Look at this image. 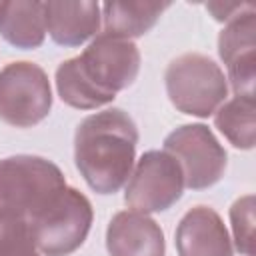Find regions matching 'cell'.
I'll list each match as a JSON object with an SVG mask.
<instances>
[{"mask_svg": "<svg viewBox=\"0 0 256 256\" xmlns=\"http://www.w3.org/2000/svg\"><path fill=\"white\" fill-rule=\"evenodd\" d=\"M184 192V174L178 160L166 150H148L128 176L124 202L142 214L172 208Z\"/></svg>", "mask_w": 256, "mask_h": 256, "instance_id": "7", "label": "cell"}, {"mask_svg": "<svg viewBox=\"0 0 256 256\" xmlns=\"http://www.w3.org/2000/svg\"><path fill=\"white\" fill-rule=\"evenodd\" d=\"M56 90L62 102L78 110H94L108 104L80 74L74 58L64 60L56 68Z\"/></svg>", "mask_w": 256, "mask_h": 256, "instance_id": "16", "label": "cell"}, {"mask_svg": "<svg viewBox=\"0 0 256 256\" xmlns=\"http://www.w3.org/2000/svg\"><path fill=\"white\" fill-rule=\"evenodd\" d=\"M100 4L98 2H44L46 32L50 38L66 48H74L96 36L100 30Z\"/></svg>", "mask_w": 256, "mask_h": 256, "instance_id": "12", "label": "cell"}, {"mask_svg": "<svg viewBox=\"0 0 256 256\" xmlns=\"http://www.w3.org/2000/svg\"><path fill=\"white\" fill-rule=\"evenodd\" d=\"M0 34L8 44L20 50H34L42 46L46 36L44 2L38 0L0 2Z\"/></svg>", "mask_w": 256, "mask_h": 256, "instance_id": "13", "label": "cell"}, {"mask_svg": "<svg viewBox=\"0 0 256 256\" xmlns=\"http://www.w3.org/2000/svg\"><path fill=\"white\" fill-rule=\"evenodd\" d=\"M164 82L174 108L198 118L214 114L228 96V80L222 68L196 52L174 58L166 68Z\"/></svg>", "mask_w": 256, "mask_h": 256, "instance_id": "4", "label": "cell"}, {"mask_svg": "<svg viewBox=\"0 0 256 256\" xmlns=\"http://www.w3.org/2000/svg\"><path fill=\"white\" fill-rule=\"evenodd\" d=\"M86 82L110 104L120 90H126L140 72V52L132 40L98 34L88 48L74 56Z\"/></svg>", "mask_w": 256, "mask_h": 256, "instance_id": "5", "label": "cell"}, {"mask_svg": "<svg viewBox=\"0 0 256 256\" xmlns=\"http://www.w3.org/2000/svg\"><path fill=\"white\" fill-rule=\"evenodd\" d=\"M218 54L228 68L230 86L236 96L254 100L256 80V12L246 8L236 14L218 36Z\"/></svg>", "mask_w": 256, "mask_h": 256, "instance_id": "9", "label": "cell"}, {"mask_svg": "<svg viewBox=\"0 0 256 256\" xmlns=\"http://www.w3.org/2000/svg\"><path fill=\"white\" fill-rule=\"evenodd\" d=\"M164 150L178 160L190 190L210 188L224 176L226 150L206 124L178 126L164 138Z\"/></svg>", "mask_w": 256, "mask_h": 256, "instance_id": "8", "label": "cell"}, {"mask_svg": "<svg viewBox=\"0 0 256 256\" xmlns=\"http://www.w3.org/2000/svg\"><path fill=\"white\" fill-rule=\"evenodd\" d=\"M92 220L90 200L80 190L66 186L34 212L26 224L42 256H68L84 244Z\"/></svg>", "mask_w": 256, "mask_h": 256, "instance_id": "3", "label": "cell"}, {"mask_svg": "<svg viewBox=\"0 0 256 256\" xmlns=\"http://www.w3.org/2000/svg\"><path fill=\"white\" fill-rule=\"evenodd\" d=\"M106 250L110 256H166L164 232L148 214L124 210L106 228Z\"/></svg>", "mask_w": 256, "mask_h": 256, "instance_id": "11", "label": "cell"}, {"mask_svg": "<svg viewBox=\"0 0 256 256\" xmlns=\"http://www.w3.org/2000/svg\"><path fill=\"white\" fill-rule=\"evenodd\" d=\"M168 6L170 2H106L100 8L104 34L124 40L138 38L158 22Z\"/></svg>", "mask_w": 256, "mask_h": 256, "instance_id": "14", "label": "cell"}, {"mask_svg": "<svg viewBox=\"0 0 256 256\" xmlns=\"http://www.w3.org/2000/svg\"><path fill=\"white\" fill-rule=\"evenodd\" d=\"M230 222L238 252L254 256V196L246 194L238 198L230 208Z\"/></svg>", "mask_w": 256, "mask_h": 256, "instance_id": "18", "label": "cell"}, {"mask_svg": "<svg viewBox=\"0 0 256 256\" xmlns=\"http://www.w3.org/2000/svg\"><path fill=\"white\" fill-rule=\"evenodd\" d=\"M256 106L252 98L234 96L218 106L214 124L224 138L240 150H252L256 140Z\"/></svg>", "mask_w": 256, "mask_h": 256, "instance_id": "15", "label": "cell"}, {"mask_svg": "<svg viewBox=\"0 0 256 256\" xmlns=\"http://www.w3.org/2000/svg\"><path fill=\"white\" fill-rule=\"evenodd\" d=\"M0 256H42L26 220L0 216Z\"/></svg>", "mask_w": 256, "mask_h": 256, "instance_id": "17", "label": "cell"}, {"mask_svg": "<svg viewBox=\"0 0 256 256\" xmlns=\"http://www.w3.org/2000/svg\"><path fill=\"white\" fill-rule=\"evenodd\" d=\"M210 12H212V16L218 20V22H230L236 14H240V12H244L246 8H250V4H222V2H212V4H208L206 6Z\"/></svg>", "mask_w": 256, "mask_h": 256, "instance_id": "19", "label": "cell"}, {"mask_svg": "<svg viewBox=\"0 0 256 256\" xmlns=\"http://www.w3.org/2000/svg\"><path fill=\"white\" fill-rule=\"evenodd\" d=\"M52 108L48 74L34 62H10L0 70V120L16 128L42 122Z\"/></svg>", "mask_w": 256, "mask_h": 256, "instance_id": "6", "label": "cell"}, {"mask_svg": "<svg viewBox=\"0 0 256 256\" xmlns=\"http://www.w3.org/2000/svg\"><path fill=\"white\" fill-rule=\"evenodd\" d=\"M178 256H234V246L220 214L208 206L190 208L174 234Z\"/></svg>", "mask_w": 256, "mask_h": 256, "instance_id": "10", "label": "cell"}, {"mask_svg": "<svg viewBox=\"0 0 256 256\" xmlns=\"http://www.w3.org/2000/svg\"><path fill=\"white\" fill-rule=\"evenodd\" d=\"M66 186L54 162L32 154L8 156L0 160V216L28 220Z\"/></svg>", "mask_w": 256, "mask_h": 256, "instance_id": "2", "label": "cell"}, {"mask_svg": "<svg viewBox=\"0 0 256 256\" xmlns=\"http://www.w3.org/2000/svg\"><path fill=\"white\" fill-rule=\"evenodd\" d=\"M138 128L122 108L84 118L74 134V162L86 184L98 194L118 192L134 166Z\"/></svg>", "mask_w": 256, "mask_h": 256, "instance_id": "1", "label": "cell"}]
</instances>
